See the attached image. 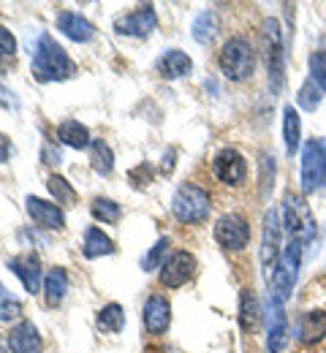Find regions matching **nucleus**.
<instances>
[{
	"instance_id": "14",
	"label": "nucleus",
	"mask_w": 326,
	"mask_h": 353,
	"mask_svg": "<svg viewBox=\"0 0 326 353\" xmlns=\"http://www.w3.org/2000/svg\"><path fill=\"white\" fill-rule=\"evenodd\" d=\"M25 210H28L33 225H39V228H47V231H63L65 228L63 210L57 204H52V201H44L39 196H28L25 199Z\"/></svg>"
},
{
	"instance_id": "15",
	"label": "nucleus",
	"mask_w": 326,
	"mask_h": 353,
	"mask_svg": "<svg viewBox=\"0 0 326 353\" xmlns=\"http://www.w3.org/2000/svg\"><path fill=\"white\" fill-rule=\"evenodd\" d=\"M169 321H172V305L163 294H152L147 296L144 302V326L150 334L161 337L166 329H169Z\"/></svg>"
},
{
	"instance_id": "4",
	"label": "nucleus",
	"mask_w": 326,
	"mask_h": 353,
	"mask_svg": "<svg viewBox=\"0 0 326 353\" xmlns=\"http://www.w3.org/2000/svg\"><path fill=\"white\" fill-rule=\"evenodd\" d=\"M172 212L180 223H201L210 215V193L193 182L177 185L172 196Z\"/></svg>"
},
{
	"instance_id": "21",
	"label": "nucleus",
	"mask_w": 326,
	"mask_h": 353,
	"mask_svg": "<svg viewBox=\"0 0 326 353\" xmlns=\"http://www.w3.org/2000/svg\"><path fill=\"white\" fill-rule=\"evenodd\" d=\"M283 139H285L288 158H294L299 152V144H302V120H299V112L291 103L283 109Z\"/></svg>"
},
{
	"instance_id": "27",
	"label": "nucleus",
	"mask_w": 326,
	"mask_h": 353,
	"mask_svg": "<svg viewBox=\"0 0 326 353\" xmlns=\"http://www.w3.org/2000/svg\"><path fill=\"white\" fill-rule=\"evenodd\" d=\"M95 323H98L101 332L117 334V332H123V326H125V310H123V305H117V302H109L106 307H101Z\"/></svg>"
},
{
	"instance_id": "20",
	"label": "nucleus",
	"mask_w": 326,
	"mask_h": 353,
	"mask_svg": "<svg viewBox=\"0 0 326 353\" xmlns=\"http://www.w3.org/2000/svg\"><path fill=\"white\" fill-rule=\"evenodd\" d=\"M68 272L63 269V266H52L47 274H44V299H47L49 307H57V305H63V299H65V294H68Z\"/></svg>"
},
{
	"instance_id": "25",
	"label": "nucleus",
	"mask_w": 326,
	"mask_h": 353,
	"mask_svg": "<svg viewBox=\"0 0 326 353\" xmlns=\"http://www.w3.org/2000/svg\"><path fill=\"white\" fill-rule=\"evenodd\" d=\"M288 343V318L280 305H275L272 321H269V337H267V353H280Z\"/></svg>"
},
{
	"instance_id": "37",
	"label": "nucleus",
	"mask_w": 326,
	"mask_h": 353,
	"mask_svg": "<svg viewBox=\"0 0 326 353\" xmlns=\"http://www.w3.org/2000/svg\"><path fill=\"white\" fill-rule=\"evenodd\" d=\"M128 179L134 182V188H147V185L152 182V169H150L147 163H141V166L128 172Z\"/></svg>"
},
{
	"instance_id": "12",
	"label": "nucleus",
	"mask_w": 326,
	"mask_h": 353,
	"mask_svg": "<svg viewBox=\"0 0 326 353\" xmlns=\"http://www.w3.org/2000/svg\"><path fill=\"white\" fill-rule=\"evenodd\" d=\"M280 218L275 210H267L264 215V231H261V264L264 272L272 274L280 261Z\"/></svg>"
},
{
	"instance_id": "26",
	"label": "nucleus",
	"mask_w": 326,
	"mask_h": 353,
	"mask_svg": "<svg viewBox=\"0 0 326 353\" xmlns=\"http://www.w3.org/2000/svg\"><path fill=\"white\" fill-rule=\"evenodd\" d=\"M218 28H221L218 14H215V11H201V14L193 19L190 36H193V41H198V44H210V41L218 36Z\"/></svg>"
},
{
	"instance_id": "8",
	"label": "nucleus",
	"mask_w": 326,
	"mask_h": 353,
	"mask_svg": "<svg viewBox=\"0 0 326 353\" xmlns=\"http://www.w3.org/2000/svg\"><path fill=\"white\" fill-rule=\"evenodd\" d=\"M155 28H158V14L150 3H144L139 8H134L131 14H123L114 19V33L128 36V39H147Z\"/></svg>"
},
{
	"instance_id": "10",
	"label": "nucleus",
	"mask_w": 326,
	"mask_h": 353,
	"mask_svg": "<svg viewBox=\"0 0 326 353\" xmlns=\"http://www.w3.org/2000/svg\"><path fill=\"white\" fill-rule=\"evenodd\" d=\"M212 172H215V176H218L223 185L239 188V185L247 179V161H245L234 147H226V150H221V152L215 155Z\"/></svg>"
},
{
	"instance_id": "7",
	"label": "nucleus",
	"mask_w": 326,
	"mask_h": 353,
	"mask_svg": "<svg viewBox=\"0 0 326 353\" xmlns=\"http://www.w3.org/2000/svg\"><path fill=\"white\" fill-rule=\"evenodd\" d=\"M326 182V139H313L302 150V193L310 196Z\"/></svg>"
},
{
	"instance_id": "17",
	"label": "nucleus",
	"mask_w": 326,
	"mask_h": 353,
	"mask_svg": "<svg viewBox=\"0 0 326 353\" xmlns=\"http://www.w3.org/2000/svg\"><path fill=\"white\" fill-rule=\"evenodd\" d=\"M8 351L11 353H41V334L33 326V321H19L8 334Z\"/></svg>"
},
{
	"instance_id": "5",
	"label": "nucleus",
	"mask_w": 326,
	"mask_h": 353,
	"mask_svg": "<svg viewBox=\"0 0 326 353\" xmlns=\"http://www.w3.org/2000/svg\"><path fill=\"white\" fill-rule=\"evenodd\" d=\"M261 41H264V57L269 71V85L275 92L283 90L285 82V52H283V30L278 19H264L261 25Z\"/></svg>"
},
{
	"instance_id": "35",
	"label": "nucleus",
	"mask_w": 326,
	"mask_h": 353,
	"mask_svg": "<svg viewBox=\"0 0 326 353\" xmlns=\"http://www.w3.org/2000/svg\"><path fill=\"white\" fill-rule=\"evenodd\" d=\"M258 169H261V196H269V188L275 185V155L269 152H261V161H258Z\"/></svg>"
},
{
	"instance_id": "41",
	"label": "nucleus",
	"mask_w": 326,
	"mask_h": 353,
	"mask_svg": "<svg viewBox=\"0 0 326 353\" xmlns=\"http://www.w3.org/2000/svg\"><path fill=\"white\" fill-rule=\"evenodd\" d=\"M11 95H14V92H8V90H6V88H0V103H3L6 109H11V106L17 109V101H14Z\"/></svg>"
},
{
	"instance_id": "18",
	"label": "nucleus",
	"mask_w": 326,
	"mask_h": 353,
	"mask_svg": "<svg viewBox=\"0 0 326 353\" xmlns=\"http://www.w3.org/2000/svg\"><path fill=\"white\" fill-rule=\"evenodd\" d=\"M155 68H158V74L163 79H183V77H187L193 71V60L187 57L185 52H180V49H169V52H163L158 57Z\"/></svg>"
},
{
	"instance_id": "42",
	"label": "nucleus",
	"mask_w": 326,
	"mask_h": 353,
	"mask_svg": "<svg viewBox=\"0 0 326 353\" xmlns=\"http://www.w3.org/2000/svg\"><path fill=\"white\" fill-rule=\"evenodd\" d=\"M0 353H11L8 351V337H3V334H0Z\"/></svg>"
},
{
	"instance_id": "33",
	"label": "nucleus",
	"mask_w": 326,
	"mask_h": 353,
	"mask_svg": "<svg viewBox=\"0 0 326 353\" xmlns=\"http://www.w3.org/2000/svg\"><path fill=\"white\" fill-rule=\"evenodd\" d=\"M166 250H169V236H161V239L150 248V253L141 259V272H155V269H161Z\"/></svg>"
},
{
	"instance_id": "9",
	"label": "nucleus",
	"mask_w": 326,
	"mask_h": 353,
	"mask_svg": "<svg viewBox=\"0 0 326 353\" xmlns=\"http://www.w3.org/2000/svg\"><path fill=\"white\" fill-rule=\"evenodd\" d=\"M215 239L226 250H242L250 242V225L242 215L229 212V215L218 218V223H215Z\"/></svg>"
},
{
	"instance_id": "38",
	"label": "nucleus",
	"mask_w": 326,
	"mask_h": 353,
	"mask_svg": "<svg viewBox=\"0 0 326 353\" xmlns=\"http://www.w3.org/2000/svg\"><path fill=\"white\" fill-rule=\"evenodd\" d=\"M41 158H44V163H47V166H60L63 152H60L52 141H47V144H44V150H41Z\"/></svg>"
},
{
	"instance_id": "22",
	"label": "nucleus",
	"mask_w": 326,
	"mask_h": 353,
	"mask_svg": "<svg viewBox=\"0 0 326 353\" xmlns=\"http://www.w3.org/2000/svg\"><path fill=\"white\" fill-rule=\"evenodd\" d=\"M57 139H60V144H65V147H71V150H88V147L93 144L88 125H82V123H77V120L60 123V125H57Z\"/></svg>"
},
{
	"instance_id": "19",
	"label": "nucleus",
	"mask_w": 326,
	"mask_h": 353,
	"mask_svg": "<svg viewBox=\"0 0 326 353\" xmlns=\"http://www.w3.org/2000/svg\"><path fill=\"white\" fill-rule=\"evenodd\" d=\"M326 337V312L324 310H307L302 312L299 318V326H296V340L310 345V343H318Z\"/></svg>"
},
{
	"instance_id": "39",
	"label": "nucleus",
	"mask_w": 326,
	"mask_h": 353,
	"mask_svg": "<svg viewBox=\"0 0 326 353\" xmlns=\"http://www.w3.org/2000/svg\"><path fill=\"white\" fill-rule=\"evenodd\" d=\"M174 158H177V150L169 147L166 155L161 158V172H163V174H172V172H174Z\"/></svg>"
},
{
	"instance_id": "34",
	"label": "nucleus",
	"mask_w": 326,
	"mask_h": 353,
	"mask_svg": "<svg viewBox=\"0 0 326 353\" xmlns=\"http://www.w3.org/2000/svg\"><path fill=\"white\" fill-rule=\"evenodd\" d=\"M14 57H17V39L11 36V30L6 25H0V68L14 63Z\"/></svg>"
},
{
	"instance_id": "30",
	"label": "nucleus",
	"mask_w": 326,
	"mask_h": 353,
	"mask_svg": "<svg viewBox=\"0 0 326 353\" xmlns=\"http://www.w3.org/2000/svg\"><path fill=\"white\" fill-rule=\"evenodd\" d=\"M90 212H93L95 221H101V223H117V221H120V215H123L120 204H117V201H112V199H106V196H98V199H93Z\"/></svg>"
},
{
	"instance_id": "11",
	"label": "nucleus",
	"mask_w": 326,
	"mask_h": 353,
	"mask_svg": "<svg viewBox=\"0 0 326 353\" xmlns=\"http://www.w3.org/2000/svg\"><path fill=\"white\" fill-rule=\"evenodd\" d=\"M196 259H193V253H187V250H180V253H172L163 266H161V285H166V288H180V285H185L187 280L196 274Z\"/></svg>"
},
{
	"instance_id": "32",
	"label": "nucleus",
	"mask_w": 326,
	"mask_h": 353,
	"mask_svg": "<svg viewBox=\"0 0 326 353\" xmlns=\"http://www.w3.org/2000/svg\"><path fill=\"white\" fill-rule=\"evenodd\" d=\"M19 315H22V302L17 296H11V291L0 283V321L3 323H11Z\"/></svg>"
},
{
	"instance_id": "31",
	"label": "nucleus",
	"mask_w": 326,
	"mask_h": 353,
	"mask_svg": "<svg viewBox=\"0 0 326 353\" xmlns=\"http://www.w3.org/2000/svg\"><path fill=\"white\" fill-rule=\"evenodd\" d=\"M321 92L324 90L318 88L313 79H307L302 88H299V95H296V103L305 109V112H316L321 106Z\"/></svg>"
},
{
	"instance_id": "24",
	"label": "nucleus",
	"mask_w": 326,
	"mask_h": 353,
	"mask_svg": "<svg viewBox=\"0 0 326 353\" xmlns=\"http://www.w3.org/2000/svg\"><path fill=\"white\" fill-rule=\"evenodd\" d=\"M261 323V305L250 288H242L239 294V326L242 332H256Z\"/></svg>"
},
{
	"instance_id": "1",
	"label": "nucleus",
	"mask_w": 326,
	"mask_h": 353,
	"mask_svg": "<svg viewBox=\"0 0 326 353\" xmlns=\"http://www.w3.org/2000/svg\"><path fill=\"white\" fill-rule=\"evenodd\" d=\"M30 71L39 82H63V79H71L77 74V65L74 60L68 57V52L54 41V36L41 33L36 39L33 46V63H30Z\"/></svg>"
},
{
	"instance_id": "16",
	"label": "nucleus",
	"mask_w": 326,
	"mask_h": 353,
	"mask_svg": "<svg viewBox=\"0 0 326 353\" xmlns=\"http://www.w3.org/2000/svg\"><path fill=\"white\" fill-rule=\"evenodd\" d=\"M57 30L65 39L77 41V44H88V41H93L95 36V25L90 19H85L82 14H77V11H60L57 14Z\"/></svg>"
},
{
	"instance_id": "3",
	"label": "nucleus",
	"mask_w": 326,
	"mask_h": 353,
	"mask_svg": "<svg viewBox=\"0 0 326 353\" xmlns=\"http://www.w3.org/2000/svg\"><path fill=\"white\" fill-rule=\"evenodd\" d=\"M218 65H221V71H223L226 79H232V82H245V79H250L253 71H256V49H253V44H250L247 39L234 36V39H229V41L223 44V49H221Z\"/></svg>"
},
{
	"instance_id": "2",
	"label": "nucleus",
	"mask_w": 326,
	"mask_h": 353,
	"mask_svg": "<svg viewBox=\"0 0 326 353\" xmlns=\"http://www.w3.org/2000/svg\"><path fill=\"white\" fill-rule=\"evenodd\" d=\"M302 242L291 239L283 253H280V261L275 266V272L269 274V296L272 302L283 307V302H288L294 285H296V277H299V266H302Z\"/></svg>"
},
{
	"instance_id": "23",
	"label": "nucleus",
	"mask_w": 326,
	"mask_h": 353,
	"mask_svg": "<svg viewBox=\"0 0 326 353\" xmlns=\"http://www.w3.org/2000/svg\"><path fill=\"white\" fill-rule=\"evenodd\" d=\"M117 248L114 242L98 228V225H90L85 231V239H82V256L85 259H101V256H112Z\"/></svg>"
},
{
	"instance_id": "6",
	"label": "nucleus",
	"mask_w": 326,
	"mask_h": 353,
	"mask_svg": "<svg viewBox=\"0 0 326 353\" xmlns=\"http://www.w3.org/2000/svg\"><path fill=\"white\" fill-rule=\"evenodd\" d=\"M283 225L291 234V239H296L302 245L316 236L313 210H310V204L302 196H294V193L285 196V201H283Z\"/></svg>"
},
{
	"instance_id": "13",
	"label": "nucleus",
	"mask_w": 326,
	"mask_h": 353,
	"mask_svg": "<svg viewBox=\"0 0 326 353\" xmlns=\"http://www.w3.org/2000/svg\"><path fill=\"white\" fill-rule=\"evenodd\" d=\"M8 269L22 280L25 291L28 294H39L44 288V274H41V259L36 253H22V256H14L8 259Z\"/></svg>"
},
{
	"instance_id": "40",
	"label": "nucleus",
	"mask_w": 326,
	"mask_h": 353,
	"mask_svg": "<svg viewBox=\"0 0 326 353\" xmlns=\"http://www.w3.org/2000/svg\"><path fill=\"white\" fill-rule=\"evenodd\" d=\"M8 155H11V139L0 133V163H6V161H8Z\"/></svg>"
},
{
	"instance_id": "36",
	"label": "nucleus",
	"mask_w": 326,
	"mask_h": 353,
	"mask_svg": "<svg viewBox=\"0 0 326 353\" xmlns=\"http://www.w3.org/2000/svg\"><path fill=\"white\" fill-rule=\"evenodd\" d=\"M310 79L326 92V52L310 54Z\"/></svg>"
},
{
	"instance_id": "28",
	"label": "nucleus",
	"mask_w": 326,
	"mask_h": 353,
	"mask_svg": "<svg viewBox=\"0 0 326 353\" xmlns=\"http://www.w3.org/2000/svg\"><path fill=\"white\" fill-rule=\"evenodd\" d=\"M90 166H93L95 174L101 176L112 174V169H114V152H112V147L106 141L95 139L93 144H90Z\"/></svg>"
},
{
	"instance_id": "29",
	"label": "nucleus",
	"mask_w": 326,
	"mask_h": 353,
	"mask_svg": "<svg viewBox=\"0 0 326 353\" xmlns=\"http://www.w3.org/2000/svg\"><path fill=\"white\" fill-rule=\"evenodd\" d=\"M47 188H49V193H52V199H54V204H57V207H71V204H77V199H79V196H77V190H74V185L60 174L49 176Z\"/></svg>"
}]
</instances>
